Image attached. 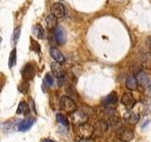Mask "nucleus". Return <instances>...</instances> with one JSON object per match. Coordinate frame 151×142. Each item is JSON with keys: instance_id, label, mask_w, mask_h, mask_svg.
<instances>
[{"instance_id": "bb28decb", "label": "nucleus", "mask_w": 151, "mask_h": 142, "mask_svg": "<svg viewBox=\"0 0 151 142\" xmlns=\"http://www.w3.org/2000/svg\"><path fill=\"white\" fill-rule=\"evenodd\" d=\"M28 89H29V84H28L27 80H24V82L20 84V86H19V90H20L22 93H27L28 91Z\"/></svg>"}, {"instance_id": "cd10ccee", "label": "nucleus", "mask_w": 151, "mask_h": 142, "mask_svg": "<svg viewBox=\"0 0 151 142\" xmlns=\"http://www.w3.org/2000/svg\"><path fill=\"white\" fill-rule=\"evenodd\" d=\"M5 83H6V77L3 73H0V92L2 91Z\"/></svg>"}, {"instance_id": "6ab92c4d", "label": "nucleus", "mask_w": 151, "mask_h": 142, "mask_svg": "<svg viewBox=\"0 0 151 142\" xmlns=\"http://www.w3.org/2000/svg\"><path fill=\"white\" fill-rule=\"evenodd\" d=\"M107 129H109L108 122L104 121V120H100V121L97 122L96 126L94 127V132H98L99 134L102 135L107 131Z\"/></svg>"}, {"instance_id": "f8f14e48", "label": "nucleus", "mask_w": 151, "mask_h": 142, "mask_svg": "<svg viewBox=\"0 0 151 142\" xmlns=\"http://www.w3.org/2000/svg\"><path fill=\"white\" fill-rule=\"evenodd\" d=\"M58 18H56L54 15H47L46 18H45V25H46V28L48 30H55V28L58 25V20H57Z\"/></svg>"}, {"instance_id": "f3484780", "label": "nucleus", "mask_w": 151, "mask_h": 142, "mask_svg": "<svg viewBox=\"0 0 151 142\" xmlns=\"http://www.w3.org/2000/svg\"><path fill=\"white\" fill-rule=\"evenodd\" d=\"M116 101H117V95L115 92H111L103 99V104L106 106H110L112 105V104H115Z\"/></svg>"}, {"instance_id": "393cba45", "label": "nucleus", "mask_w": 151, "mask_h": 142, "mask_svg": "<svg viewBox=\"0 0 151 142\" xmlns=\"http://www.w3.org/2000/svg\"><path fill=\"white\" fill-rule=\"evenodd\" d=\"M30 49L32 51L36 52V53H39V52L41 51V47H40V45L38 44V42L35 41L34 39H31L30 40Z\"/></svg>"}, {"instance_id": "c85d7f7f", "label": "nucleus", "mask_w": 151, "mask_h": 142, "mask_svg": "<svg viewBox=\"0 0 151 142\" xmlns=\"http://www.w3.org/2000/svg\"><path fill=\"white\" fill-rule=\"evenodd\" d=\"M79 142H93V140L91 138H81Z\"/></svg>"}, {"instance_id": "ddd939ff", "label": "nucleus", "mask_w": 151, "mask_h": 142, "mask_svg": "<svg viewBox=\"0 0 151 142\" xmlns=\"http://www.w3.org/2000/svg\"><path fill=\"white\" fill-rule=\"evenodd\" d=\"M124 118H125V120H126L127 122L130 123V124H136V123L138 122L139 120H140V116H139V115H137L136 113L130 112V111L129 110V112L125 114Z\"/></svg>"}, {"instance_id": "7c9ffc66", "label": "nucleus", "mask_w": 151, "mask_h": 142, "mask_svg": "<svg viewBox=\"0 0 151 142\" xmlns=\"http://www.w3.org/2000/svg\"><path fill=\"white\" fill-rule=\"evenodd\" d=\"M1 42H2V36L0 35V45H1Z\"/></svg>"}, {"instance_id": "9d476101", "label": "nucleus", "mask_w": 151, "mask_h": 142, "mask_svg": "<svg viewBox=\"0 0 151 142\" xmlns=\"http://www.w3.org/2000/svg\"><path fill=\"white\" fill-rule=\"evenodd\" d=\"M34 121H35V118H32V117H28L26 118V120H22L18 125V130L20 132H25L27 131L29 128L34 124Z\"/></svg>"}, {"instance_id": "a211bd4d", "label": "nucleus", "mask_w": 151, "mask_h": 142, "mask_svg": "<svg viewBox=\"0 0 151 142\" xmlns=\"http://www.w3.org/2000/svg\"><path fill=\"white\" fill-rule=\"evenodd\" d=\"M108 125L109 127H111V129H116V130H118L120 127H122L120 118L117 117H111L110 120L108 122Z\"/></svg>"}, {"instance_id": "0eeeda50", "label": "nucleus", "mask_w": 151, "mask_h": 142, "mask_svg": "<svg viewBox=\"0 0 151 142\" xmlns=\"http://www.w3.org/2000/svg\"><path fill=\"white\" fill-rule=\"evenodd\" d=\"M121 102L122 104H124L127 110H131L136 104V101L131 93H126L123 95V97L121 99Z\"/></svg>"}, {"instance_id": "7ed1b4c3", "label": "nucleus", "mask_w": 151, "mask_h": 142, "mask_svg": "<svg viewBox=\"0 0 151 142\" xmlns=\"http://www.w3.org/2000/svg\"><path fill=\"white\" fill-rule=\"evenodd\" d=\"M70 120L72 121V123L76 125H79V124H82V123L87 122L88 120V116L87 114L83 112V111H80V110H76L75 112L71 113V117H70Z\"/></svg>"}, {"instance_id": "aec40b11", "label": "nucleus", "mask_w": 151, "mask_h": 142, "mask_svg": "<svg viewBox=\"0 0 151 142\" xmlns=\"http://www.w3.org/2000/svg\"><path fill=\"white\" fill-rule=\"evenodd\" d=\"M33 33H34L35 36L37 38H39V39H44L45 30H44V28H42V27L41 25H39V24L33 27Z\"/></svg>"}, {"instance_id": "c756f323", "label": "nucleus", "mask_w": 151, "mask_h": 142, "mask_svg": "<svg viewBox=\"0 0 151 142\" xmlns=\"http://www.w3.org/2000/svg\"><path fill=\"white\" fill-rule=\"evenodd\" d=\"M42 142H55V141H53V140H51V139H45Z\"/></svg>"}, {"instance_id": "2eb2a0df", "label": "nucleus", "mask_w": 151, "mask_h": 142, "mask_svg": "<svg viewBox=\"0 0 151 142\" xmlns=\"http://www.w3.org/2000/svg\"><path fill=\"white\" fill-rule=\"evenodd\" d=\"M29 112H30L29 106H28V104L26 101H21L18 104L16 110L17 115H27V114H29Z\"/></svg>"}, {"instance_id": "a878e982", "label": "nucleus", "mask_w": 151, "mask_h": 142, "mask_svg": "<svg viewBox=\"0 0 151 142\" xmlns=\"http://www.w3.org/2000/svg\"><path fill=\"white\" fill-rule=\"evenodd\" d=\"M57 120H58L61 125H63V126H68V121L67 120H66V117L63 116V115H61V114H57Z\"/></svg>"}, {"instance_id": "6e6552de", "label": "nucleus", "mask_w": 151, "mask_h": 142, "mask_svg": "<svg viewBox=\"0 0 151 142\" xmlns=\"http://www.w3.org/2000/svg\"><path fill=\"white\" fill-rule=\"evenodd\" d=\"M51 14L56 18H63L65 15V8L61 3H55L51 7Z\"/></svg>"}, {"instance_id": "f257e3e1", "label": "nucleus", "mask_w": 151, "mask_h": 142, "mask_svg": "<svg viewBox=\"0 0 151 142\" xmlns=\"http://www.w3.org/2000/svg\"><path fill=\"white\" fill-rule=\"evenodd\" d=\"M76 133L80 138H90L94 133V128L92 125L88 124L87 122H85L77 126Z\"/></svg>"}, {"instance_id": "dca6fc26", "label": "nucleus", "mask_w": 151, "mask_h": 142, "mask_svg": "<svg viewBox=\"0 0 151 142\" xmlns=\"http://www.w3.org/2000/svg\"><path fill=\"white\" fill-rule=\"evenodd\" d=\"M137 80H138V83L142 84L143 86H146L149 83V78L147 74H145L144 71H139L137 73V77H136Z\"/></svg>"}, {"instance_id": "412c9836", "label": "nucleus", "mask_w": 151, "mask_h": 142, "mask_svg": "<svg viewBox=\"0 0 151 142\" xmlns=\"http://www.w3.org/2000/svg\"><path fill=\"white\" fill-rule=\"evenodd\" d=\"M16 49H13L12 50V52L9 53V67L12 68L14 65L16 64Z\"/></svg>"}, {"instance_id": "39448f33", "label": "nucleus", "mask_w": 151, "mask_h": 142, "mask_svg": "<svg viewBox=\"0 0 151 142\" xmlns=\"http://www.w3.org/2000/svg\"><path fill=\"white\" fill-rule=\"evenodd\" d=\"M35 66L31 63H27L21 70V73L23 76V79L25 80H30L35 76Z\"/></svg>"}, {"instance_id": "423d86ee", "label": "nucleus", "mask_w": 151, "mask_h": 142, "mask_svg": "<svg viewBox=\"0 0 151 142\" xmlns=\"http://www.w3.org/2000/svg\"><path fill=\"white\" fill-rule=\"evenodd\" d=\"M51 70H52V73L55 76V77L58 79L60 85L63 84V79H64V73H63V70L61 68L60 64L59 63H52L51 64Z\"/></svg>"}, {"instance_id": "f03ea898", "label": "nucleus", "mask_w": 151, "mask_h": 142, "mask_svg": "<svg viewBox=\"0 0 151 142\" xmlns=\"http://www.w3.org/2000/svg\"><path fill=\"white\" fill-rule=\"evenodd\" d=\"M60 108L66 113L71 114L77 110V105L72 99L64 96L60 99Z\"/></svg>"}, {"instance_id": "5701e85b", "label": "nucleus", "mask_w": 151, "mask_h": 142, "mask_svg": "<svg viewBox=\"0 0 151 142\" xmlns=\"http://www.w3.org/2000/svg\"><path fill=\"white\" fill-rule=\"evenodd\" d=\"M53 83H54V78L52 77L49 73H47L45 75V77L44 78V85L46 88H48V87L52 86Z\"/></svg>"}, {"instance_id": "20e7f679", "label": "nucleus", "mask_w": 151, "mask_h": 142, "mask_svg": "<svg viewBox=\"0 0 151 142\" xmlns=\"http://www.w3.org/2000/svg\"><path fill=\"white\" fill-rule=\"evenodd\" d=\"M133 137H134V133L130 129L120 127L119 129L117 130V138L120 139L121 141L129 142L133 138Z\"/></svg>"}, {"instance_id": "1a4fd4ad", "label": "nucleus", "mask_w": 151, "mask_h": 142, "mask_svg": "<svg viewBox=\"0 0 151 142\" xmlns=\"http://www.w3.org/2000/svg\"><path fill=\"white\" fill-rule=\"evenodd\" d=\"M54 39L59 46H63L65 44L66 33H65V30H63V28H61V27L57 28V30H55V33H54Z\"/></svg>"}, {"instance_id": "4be33fe9", "label": "nucleus", "mask_w": 151, "mask_h": 142, "mask_svg": "<svg viewBox=\"0 0 151 142\" xmlns=\"http://www.w3.org/2000/svg\"><path fill=\"white\" fill-rule=\"evenodd\" d=\"M20 35H21V27L19 26L17 27L15 30H14V32H13V35H12V45L15 46L18 41H19V38H20Z\"/></svg>"}, {"instance_id": "4468645a", "label": "nucleus", "mask_w": 151, "mask_h": 142, "mask_svg": "<svg viewBox=\"0 0 151 142\" xmlns=\"http://www.w3.org/2000/svg\"><path fill=\"white\" fill-rule=\"evenodd\" d=\"M138 80L134 77V76H129L127 77L126 80V86L127 89L131 90V91H134L137 88H138Z\"/></svg>"}, {"instance_id": "b1692460", "label": "nucleus", "mask_w": 151, "mask_h": 142, "mask_svg": "<svg viewBox=\"0 0 151 142\" xmlns=\"http://www.w3.org/2000/svg\"><path fill=\"white\" fill-rule=\"evenodd\" d=\"M143 65L145 69L151 71V53L146 54L143 61Z\"/></svg>"}, {"instance_id": "9b49d317", "label": "nucleus", "mask_w": 151, "mask_h": 142, "mask_svg": "<svg viewBox=\"0 0 151 142\" xmlns=\"http://www.w3.org/2000/svg\"><path fill=\"white\" fill-rule=\"evenodd\" d=\"M50 55H51L52 58H53L57 62V63L63 64L64 62H65L64 56L63 55V53H61V52L58 49H56V47H51V49H50Z\"/></svg>"}]
</instances>
